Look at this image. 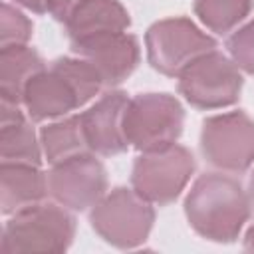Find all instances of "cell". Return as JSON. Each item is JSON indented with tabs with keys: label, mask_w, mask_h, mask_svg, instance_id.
Wrapping results in <instances>:
<instances>
[{
	"label": "cell",
	"mask_w": 254,
	"mask_h": 254,
	"mask_svg": "<svg viewBox=\"0 0 254 254\" xmlns=\"http://www.w3.org/2000/svg\"><path fill=\"white\" fill-rule=\"evenodd\" d=\"M226 50L238 69L254 75V18L228 36Z\"/></svg>",
	"instance_id": "20"
},
{
	"label": "cell",
	"mask_w": 254,
	"mask_h": 254,
	"mask_svg": "<svg viewBox=\"0 0 254 254\" xmlns=\"http://www.w3.org/2000/svg\"><path fill=\"white\" fill-rule=\"evenodd\" d=\"M254 0H194V14L214 34H228L252 10Z\"/></svg>",
	"instance_id": "18"
},
{
	"label": "cell",
	"mask_w": 254,
	"mask_h": 254,
	"mask_svg": "<svg viewBox=\"0 0 254 254\" xmlns=\"http://www.w3.org/2000/svg\"><path fill=\"white\" fill-rule=\"evenodd\" d=\"M244 250L254 252V226H250L244 234Z\"/></svg>",
	"instance_id": "24"
},
{
	"label": "cell",
	"mask_w": 254,
	"mask_h": 254,
	"mask_svg": "<svg viewBox=\"0 0 254 254\" xmlns=\"http://www.w3.org/2000/svg\"><path fill=\"white\" fill-rule=\"evenodd\" d=\"M127 101L129 97L125 91L111 89L103 93L87 111L79 113L91 153L113 157L127 151L129 143L123 131V113Z\"/></svg>",
	"instance_id": "12"
},
{
	"label": "cell",
	"mask_w": 254,
	"mask_h": 254,
	"mask_svg": "<svg viewBox=\"0 0 254 254\" xmlns=\"http://www.w3.org/2000/svg\"><path fill=\"white\" fill-rule=\"evenodd\" d=\"M75 79L77 75L64 58L54 60L50 67L34 75L24 89L22 105L28 117L32 121L60 119L85 105L91 95L85 85Z\"/></svg>",
	"instance_id": "9"
},
{
	"label": "cell",
	"mask_w": 254,
	"mask_h": 254,
	"mask_svg": "<svg viewBox=\"0 0 254 254\" xmlns=\"http://www.w3.org/2000/svg\"><path fill=\"white\" fill-rule=\"evenodd\" d=\"M194 157L183 145L143 151L131 169V187L151 204L165 206L179 198L194 173Z\"/></svg>",
	"instance_id": "5"
},
{
	"label": "cell",
	"mask_w": 254,
	"mask_h": 254,
	"mask_svg": "<svg viewBox=\"0 0 254 254\" xmlns=\"http://www.w3.org/2000/svg\"><path fill=\"white\" fill-rule=\"evenodd\" d=\"M185 125V109L171 93H139L129 97L123 113L125 139L137 151L173 145Z\"/></svg>",
	"instance_id": "4"
},
{
	"label": "cell",
	"mask_w": 254,
	"mask_h": 254,
	"mask_svg": "<svg viewBox=\"0 0 254 254\" xmlns=\"http://www.w3.org/2000/svg\"><path fill=\"white\" fill-rule=\"evenodd\" d=\"M147 60L163 75L177 77L196 58L216 50V40L204 34L190 18L175 16L149 26L145 34Z\"/></svg>",
	"instance_id": "6"
},
{
	"label": "cell",
	"mask_w": 254,
	"mask_h": 254,
	"mask_svg": "<svg viewBox=\"0 0 254 254\" xmlns=\"http://www.w3.org/2000/svg\"><path fill=\"white\" fill-rule=\"evenodd\" d=\"M0 157L2 163L42 165V143L38 141L30 117L20 109V103L0 99Z\"/></svg>",
	"instance_id": "13"
},
{
	"label": "cell",
	"mask_w": 254,
	"mask_h": 254,
	"mask_svg": "<svg viewBox=\"0 0 254 254\" xmlns=\"http://www.w3.org/2000/svg\"><path fill=\"white\" fill-rule=\"evenodd\" d=\"M83 2L85 0H46V6H48V12L54 16V20L65 24L69 16L77 10V6Z\"/></svg>",
	"instance_id": "21"
},
{
	"label": "cell",
	"mask_w": 254,
	"mask_h": 254,
	"mask_svg": "<svg viewBox=\"0 0 254 254\" xmlns=\"http://www.w3.org/2000/svg\"><path fill=\"white\" fill-rule=\"evenodd\" d=\"M46 179L48 194L69 210H87L107 192V171L95 153L52 165Z\"/></svg>",
	"instance_id": "10"
},
{
	"label": "cell",
	"mask_w": 254,
	"mask_h": 254,
	"mask_svg": "<svg viewBox=\"0 0 254 254\" xmlns=\"http://www.w3.org/2000/svg\"><path fill=\"white\" fill-rule=\"evenodd\" d=\"M200 155L226 173H244L254 165V119L244 111H228L202 121Z\"/></svg>",
	"instance_id": "8"
},
{
	"label": "cell",
	"mask_w": 254,
	"mask_h": 254,
	"mask_svg": "<svg viewBox=\"0 0 254 254\" xmlns=\"http://www.w3.org/2000/svg\"><path fill=\"white\" fill-rule=\"evenodd\" d=\"M71 52L87 60L99 73L103 87H115L125 81L137 67L141 50L133 34L111 32L69 44Z\"/></svg>",
	"instance_id": "11"
},
{
	"label": "cell",
	"mask_w": 254,
	"mask_h": 254,
	"mask_svg": "<svg viewBox=\"0 0 254 254\" xmlns=\"http://www.w3.org/2000/svg\"><path fill=\"white\" fill-rule=\"evenodd\" d=\"M32 22L30 18L20 12L16 6H10L8 2L0 8V48L6 46H28V40L32 38Z\"/></svg>",
	"instance_id": "19"
},
{
	"label": "cell",
	"mask_w": 254,
	"mask_h": 254,
	"mask_svg": "<svg viewBox=\"0 0 254 254\" xmlns=\"http://www.w3.org/2000/svg\"><path fill=\"white\" fill-rule=\"evenodd\" d=\"M177 79V89L185 101L204 111L234 105L242 91V75L236 64L218 50L196 58Z\"/></svg>",
	"instance_id": "7"
},
{
	"label": "cell",
	"mask_w": 254,
	"mask_h": 254,
	"mask_svg": "<svg viewBox=\"0 0 254 254\" xmlns=\"http://www.w3.org/2000/svg\"><path fill=\"white\" fill-rule=\"evenodd\" d=\"M12 2H16V4H20V6H24L26 10H32V12H36V14L48 12L46 0H12Z\"/></svg>",
	"instance_id": "22"
},
{
	"label": "cell",
	"mask_w": 254,
	"mask_h": 254,
	"mask_svg": "<svg viewBox=\"0 0 254 254\" xmlns=\"http://www.w3.org/2000/svg\"><path fill=\"white\" fill-rule=\"evenodd\" d=\"M183 208L198 236L220 244L234 242L250 216L246 189L222 173L200 175L187 192Z\"/></svg>",
	"instance_id": "1"
},
{
	"label": "cell",
	"mask_w": 254,
	"mask_h": 254,
	"mask_svg": "<svg viewBox=\"0 0 254 254\" xmlns=\"http://www.w3.org/2000/svg\"><path fill=\"white\" fill-rule=\"evenodd\" d=\"M91 228L111 246L131 250L141 246L153 228L155 208L133 189L117 187L89 208Z\"/></svg>",
	"instance_id": "3"
},
{
	"label": "cell",
	"mask_w": 254,
	"mask_h": 254,
	"mask_svg": "<svg viewBox=\"0 0 254 254\" xmlns=\"http://www.w3.org/2000/svg\"><path fill=\"white\" fill-rule=\"evenodd\" d=\"M64 26L69 44H75L101 34L125 32L131 26V18L119 0H85Z\"/></svg>",
	"instance_id": "15"
},
{
	"label": "cell",
	"mask_w": 254,
	"mask_h": 254,
	"mask_svg": "<svg viewBox=\"0 0 254 254\" xmlns=\"http://www.w3.org/2000/svg\"><path fill=\"white\" fill-rule=\"evenodd\" d=\"M48 196V179L40 167L22 163L0 165V206L4 214L42 202Z\"/></svg>",
	"instance_id": "14"
},
{
	"label": "cell",
	"mask_w": 254,
	"mask_h": 254,
	"mask_svg": "<svg viewBox=\"0 0 254 254\" xmlns=\"http://www.w3.org/2000/svg\"><path fill=\"white\" fill-rule=\"evenodd\" d=\"M58 202H38L12 214L4 224L0 250L4 254H62L75 236V216Z\"/></svg>",
	"instance_id": "2"
},
{
	"label": "cell",
	"mask_w": 254,
	"mask_h": 254,
	"mask_svg": "<svg viewBox=\"0 0 254 254\" xmlns=\"http://www.w3.org/2000/svg\"><path fill=\"white\" fill-rule=\"evenodd\" d=\"M40 143H42L44 159L50 165H58L77 155L91 153L81 125V115L60 117L44 125L40 129Z\"/></svg>",
	"instance_id": "17"
},
{
	"label": "cell",
	"mask_w": 254,
	"mask_h": 254,
	"mask_svg": "<svg viewBox=\"0 0 254 254\" xmlns=\"http://www.w3.org/2000/svg\"><path fill=\"white\" fill-rule=\"evenodd\" d=\"M46 69L42 56L30 46L0 48V99L22 103L26 85Z\"/></svg>",
	"instance_id": "16"
},
{
	"label": "cell",
	"mask_w": 254,
	"mask_h": 254,
	"mask_svg": "<svg viewBox=\"0 0 254 254\" xmlns=\"http://www.w3.org/2000/svg\"><path fill=\"white\" fill-rule=\"evenodd\" d=\"M246 196H248V204H250V214H254V173H252L250 179H248Z\"/></svg>",
	"instance_id": "23"
}]
</instances>
